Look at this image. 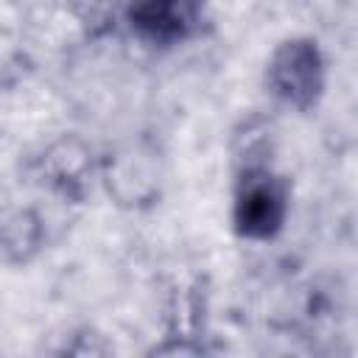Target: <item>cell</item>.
I'll list each match as a JSON object with an SVG mask.
<instances>
[{"instance_id":"cell-2","label":"cell","mask_w":358,"mask_h":358,"mask_svg":"<svg viewBox=\"0 0 358 358\" xmlns=\"http://www.w3.org/2000/svg\"><path fill=\"white\" fill-rule=\"evenodd\" d=\"M330 67L324 48L310 34L282 36L266 56L263 87L285 109L310 115L327 95Z\"/></svg>"},{"instance_id":"cell-4","label":"cell","mask_w":358,"mask_h":358,"mask_svg":"<svg viewBox=\"0 0 358 358\" xmlns=\"http://www.w3.org/2000/svg\"><path fill=\"white\" fill-rule=\"evenodd\" d=\"M123 22L140 45L171 50L201 34L207 0H126Z\"/></svg>"},{"instance_id":"cell-7","label":"cell","mask_w":358,"mask_h":358,"mask_svg":"<svg viewBox=\"0 0 358 358\" xmlns=\"http://www.w3.org/2000/svg\"><path fill=\"white\" fill-rule=\"evenodd\" d=\"M227 154H229V171L274 165V157H277V126H274V120L263 112L243 115L229 129Z\"/></svg>"},{"instance_id":"cell-1","label":"cell","mask_w":358,"mask_h":358,"mask_svg":"<svg viewBox=\"0 0 358 358\" xmlns=\"http://www.w3.org/2000/svg\"><path fill=\"white\" fill-rule=\"evenodd\" d=\"M98 185L109 201L126 213L154 210L168 185V165L159 145L148 137H129L106 151L98 159Z\"/></svg>"},{"instance_id":"cell-5","label":"cell","mask_w":358,"mask_h":358,"mask_svg":"<svg viewBox=\"0 0 358 358\" xmlns=\"http://www.w3.org/2000/svg\"><path fill=\"white\" fill-rule=\"evenodd\" d=\"M98 159L101 154L81 134H59L39 151L34 168L48 193L81 204L90 196L92 182H98Z\"/></svg>"},{"instance_id":"cell-3","label":"cell","mask_w":358,"mask_h":358,"mask_svg":"<svg viewBox=\"0 0 358 358\" xmlns=\"http://www.w3.org/2000/svg\"><path fill=\"white\" fill-rule=\"evenodd\" d=\"M291 218V182L277 165L232 171L229 227L246 243L277 241Z\"/></svg>"},{"instance_id":"cell-6","label":"cell","mask_w":358,"mask_h":358,"mask_svg":"<svg viewBox=\"0 0 358 358\" xmlns=\"http://www.w3.org/2000/svg\"><path fill=\"white\" fill-rule=\"evenodd\" d=\"M45 221L36 207L0 199V268H22L45 246Z\"/></svg>"}]
</instances>
